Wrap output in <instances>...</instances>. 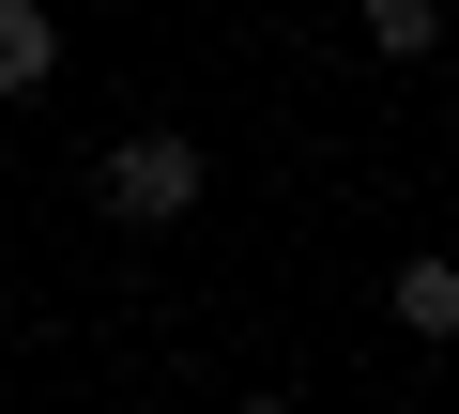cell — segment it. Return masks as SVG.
Wrapping results in <instances>:
<instances>
[{"instance_id": "obj_4", "label": "cell", "mask_w": 459, "mask_h": 414, "mask_svg": "<svg viewBox=\"0 0 459 414\" xmlns=\"http://www.w3.org/2000/svg\"><path fill=\"white\" fill-rule=\"evenodd\" d=\"M352 31H368V62H429L444 47V0H352Z\"/></svg>"}, {"instance_id": "obj_3", "label": "cell", "mask_w": 459, "mask_h": 414, "mask_svg": "<svg viewBox=\"0 0 459 414\" xmlns=\"http://www.w3.org/2000/svg\"><path fill=\"white\" fill-rule=\"evenodd\" d=\"M383 307H398L413 338H459V246H413V261L383 277Z\"/></svg>"}, {"instance_id": "obj_1", "label": "cell", "mask_w": 459, "mask_h": 414, "mask_svg": "<svg viewBox=\"0 0 459 414\" xmlns=\"http://www.w3.org/2000/svg\"><path fill=\"white\" fill-rule=\"evenodd\" d=\"M199 199H214V154H199L184 123H123V138L92 154V216H108V231H138V246H153V231H184Z\"/></svg>"}, {"instance_id": "obj_2", "label": "cell", "mask_w": 459, "mask_h": 414, "mask_svg": "<svg viewBox=\"0 0 459 414\" xmlns=\"http://www.w3.org/2000/svg\"><path fill=\"white\" fill-rule=\"evenodd\" d=\"M62 77V16H47V0H0V108H31Z\"/></svg>"}]
</instances>
